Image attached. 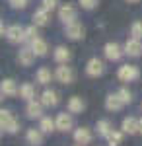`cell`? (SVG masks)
<instances>
[{
    "mask_svg": "<svg viewBox=\"0 0 142 146\" xmlns=\"http://www.w3.org/2000/svg\"><path fill=\"white\" fill-rule=\"evenodd\" d=\"M0 127H2V131H4V133L14 135V133H18L20 123H18V119L14 117V113H12V111L2 109V111H0Z\"/></svg>",
    "mask_w": 142,
    "mask_h": 146,
    "instance_id": "6da1fadb",
    "label": "cell"
},
{
    "mask_svg": "<svg viewBox=\"0 0 142 146\" xmlns=\"http://www.w3.org/2000/svg\"><path fill=\"white\" fill-rule=\"evenodd\" d=\"M64 35L68 39H72V41H80L86 35V27L78 20H74V22H70V23H64Z\"/></svg>",
    "mask_w": 142,
    "mask_h": 146,
    "instance_id": "7a4b0ae2",
    "label": "cell"
},
{
    "mask_svg": "<svg viewBox=\"0 0 142 146\" xmlns=\"http://www.w3.org/2000/svg\"><path fill=\"white\" fill-rule=\"evenodd\" d=\"M117 76H119L121 82H134V80L140 78V70L134 64H123L117 70Z\"/></svg>",
    "mask_w": 142,
    "mask_h": 146,
    "instance_id": "3957f363",
    "label": "cell"
},
{
    "mask_svg": "<svg viewBox=\"0 0 142 146\" xmlns=\"http://www.w3.org/2000/svg\"><path fill=\"white\" fill-rule=\"evenodd\" d=\"M55 78L58 80L60 84L68 86V84H72V82H74L76 74H74V70H72L70 66H66V64H60V66H56V70H55Z\"/></svg>",
    "mask_w": 142,
    "mask_h": 146,
    "instance_id": "277c9868",
    "label": "cell"
},
{
    "mask_svg": "<svg viewBox=\"0 0 142 146\" xmlns=\"http://www.w3.org/2000/svg\"><path fill=\"white\" fill-rule=\"evenodd\" d=\"M105 72V66H103V60L99 58H90L86 64V74L90 78H99L101 74Z\"/></svg>",
    "mask_w": 142,
    "mask_h": 146,
    "instance_id": "5b68a950",
    "label": "cell"
},
{
    "mask_svg": "<svg viewBox=\"0 0 142 146\" xmlns=\"http://www.w3.org/2000/svg\"><path fill=\"white\" fill-rule=\"evenodd\" d=\"M76 16H78V10L72 4H62V6L58 8V20H60V22L70 23V22L76 20Z\"/></svg>",
    "mask_w": 142,
    "mask_h": 146,
    "instance_id": "8992f818",
    "label": "cell"
},
{
    "mask_svg": "<svg viewBox=\"0 0 142 146\" xmlns=\"http://www.w3.org/2000/svg\"><path fill=\"white\" fill-rule=\"evenodd\" d=\"M103 55H105V58L107 60H121V56L125 55V51L121 49L119 43H107V45L103 47Z\"/></svg>",
    "mask_w": 142,
    "mask_h": 146,
    "instance_id": "52a82bcc",
    "label": "cell"
},
{
    "mask_svg": "<svg viewBox=\"0 0 142 146\" xmlns=\"http://www.w3.org/2000/svg\"><path fill=\"white\" fill-rule=\"evenodd\" d=\"M23 37H25V27H22V25H10L6 29V39L10 43H22Z\"/></svg>",
    "mask_w": 142,
    "mask_h": 146,
    "instance_id": "ba28073f",
    "label": "cell"
},
{
    "mask_svg": "<svg viewBox=\"0 0 142 146\" xmlns=\"http://www.w3.org/2000/svg\"><path fill=\"white\" fill-rule=\"evenodd\" d=\"M43 103L41 101H35V100H31V101H27V105H25V115L29 117V119H41L43 117Z\"/></svg>",
    "mask_w": 142,
    "mask_h": 146,
    "instance_id": "9c48e42d",
    "label": "cell"
},
{
    "mask_svg": "<svg viewBox=\"0 0 142 146\" xmlns=\"http://www.w3.org/2000/svg\"><path fill=\"white\" fill-rule=\"evenodd\" d=\"M121 129H123L125 135H136V133H140V119H136V117H127V119H123Z\"/></svg>",
    "mask_w": 142,
    "mask_h": 146,
    "instance_id": "30bf717a",
    "label": "cell"
},
{
    "mask_svg": "<svg viewBox=\"0 0 142 146\" xmlns=\"http://www.w3.org/2000/svg\"><path fill=\"white\" fill-rule=\"evenodd\" d=\"M56 131H62V133H68L72 127H74V121L70 117V111L68 113H58L56 115Z\"/></svg>",
    "mask_w": 142,
    "mask_h": 146,
    "instance_id": "8fae6325",
    "label": "cell"
},
{
    "mask_svg": "<svg viewBox=\"0 0 142 146\" xmlns=\"http://www.w3.org/2000/svg\"><path fill=\"white\" fill-rule=\"evenodd\" d=\"M125 55L132 56V58H136V56L142 55V43L140 39H136V37H132L127 41V45H125Z\"/></svg>",
    "mask_w": 142,
    "mask_h": 146,
    "instance_id": "7c38bea8",
    "label": "cell"
},
{
    "mask_svg": "<svg viewBox=\"0 0 142 146\" xmlns=\"http://www.w3.org/2000/svg\"><path fill=\"white\" fill-rule=\"evenodd\" d=\"M92 138H94V135H92V131H90L88 127H80V129L74 131V140H76V144H80V146L90 144Z\"/></svg>",
    "mask_w": 142,
    "mask_h": 146,
    "instance_id": "4fadbf2b",
    "label": "cell"
},
{
    "mask_svg": "<svg viewBox=\"0 0 142 146\" xmlns=\"http://www.w3.org/2000/svg\"><path fill=\"white\" fill-rule=\"evenodd\" d=\"M0 92H2V96H6V98H14V96L20 94V88L16 86V82L12 78H6V80H2V84H0Z\"/></svg>",
    "mask_w": 142,
    "mask_h": 146,
    "instance_id": "5bb4252c",
    "label": "cell"
},
{
    "mask_svg": "<svg viewBox=\"0 0 142 146\" xmlns=\"http://www.w3.org/2000/svg\"><path fill=\"white\" fill-rule=\"evenodd\" d=\"M35 51H33L31 47H23L22 51H20V55H18V62L22 64V66H31L33 60H35Z\"/></svg>",
    "mask_w": 142,
    "mask_h": 146,
    "instance_id": "9a60e30c",
    "label": "cell"
},
{
    "mask_svg": "<svg viewBox=\"0 0 142 146\" xmlns=\"http://www.w3.org/2000/svg\"><path fill=\"white\" fill-rule=\"evenodd\" d=\"M123 100L119 98V94H109L107 98H105V109L107 111H121L123 109Z\"/></svg>",
    "mask_w": 142,
    "mask_h": 146,
    "instance_id": "2e32d148",
    "label": "cell"
},
{
    "mask_svg": "<svg viewBox=\"0 0 142 146\" xmlns=\"http://www.w3.org/2000/svg\"><path fill=\"white\" fill-rule=\"evenodd\" d=\"M41 103L45 107H56L58 105V94L55 90H45L41 94Z\"/></svg>",
    "mask_w": 142,
    "mask_h": 146,
    "instance_id": "e0dca14e",
    "label": "cell"
},
{
    "mask_svg": "<svg viewBox=\"0 0 142 146\" xmlns=\"http://www.w3.org/2000/svg\"><path fill=\"white\" fill-rule=\"evenodd\" d=\"M49 22H51V12L49 10L41 8V10H37L35 14H33V23H35V25L45 27V25H49Z\"/></svg>",
    "mask_w": 142,
    "mask_h": 146,
    "instance_id": "ac0fdd59",
    "label": "cell"
},
{
    "mask_svg": "<svg viewBox=\"0 0 142 146\" xmlns=\"http://www.w3.org/2000/svg\"><path fill=\"white\" fill-rule=\"evenodd\" d=\"M25 140L31 146H41L43 144V131L41 129H29L25 135Z\"/></svg>",
    "mask_w": 142,
    "mask_h": 146,
    "instance_id": "d6986e66",
    "label": "cell"
},
{
    "mask_svg": "<svg viewBox=\"0 0 142 146\" xmlns=\"http://www.w3.org/2000/svg\"><path fill=\"white\" fill-rule=\"evenodd\" d=\"M66 107H68V111H70V113H82L84 109H86V103H84L82 98L72 96V98L68 100V103H66Z\"/></svg>",
    "mask_w": 142,
    "mask_h": 146,
    "instance_id": "ffe728a7",
    "label": "cell"
},
{
    "mask_svg": "<svg viewBox=\"0 0 142 146\" xmlns=\"http://www.w3.org/2000/svg\"><path fill=\"white\" fill-rule=\"evenodd\" d=\"M31 49L35 51V55H37V56H45V55H47V51H49V45H47L45 39L37 37V39H33V41H31Z\"/></svg>",
    "mask_w": 142,
    "mask_h": 146,
    "instance_id": "44dd1931",
    "label": "cell"
},
{
    "mask_svg": "<svg viewBox=\"0 0 142 146\" xmlns=\"http://www.w3.org/2000/svg\"><path fill=\"white\" fill-rule=\"evenodd\" d=\"M53 56H55V60L58 62V64H66L68 60H70V51L66 49V47H56L55 53H53Z\"/></svg>",
    "mask_w": 142,
    "mask_h": 146,
    "instance_id": "7402d4cb",
    "label": "cell"
},
{
    "mask_svg": "<svg viewBox=\"0 0 142 146\" xmlns=\"http://www.w3.org/2000/svg\"><path fill=\"white\" fill-rule=\"evenodd\" d=\"M20 98H22V100H25V101L35 100V88H33V84L25 82V84H22V86H20Z\"/></svg>",
    "mask_w": 142,
    "mask_h": 146,
    "instance_id": "603a6c76",
    "label": "cell"
},
{
    "mask_svg": "<svg viewBox=\"0 0 142 146\" xmlns=\"http://www.w3.org/2000/svg\"><path fill=\"white\" fill-rule=\"evenodd\" d=\"M35 76H37V82H39V84H43V86H47V84L53 80V74H51V70H49L47 66H41L39 70H37V74H35Z\"/></svg>",
    "mask_w": 142,
    "mask_h": 146,
    "instance_id": "cb8c5ba5",
    "label": "cell"
},
{
    "mask_svg": "<svg viewBox=\"0 0 142 146\" xmlns=\"http://www.w3.org/2000/svg\"><path fill=\"white\" fill-rule=\"evenodd\" d=\"M39 129L43 131V133H53L56 131V121H53L51 117H41V121H39Z\"/></svg>",
    "mask_w": 142,
    "mask_h": 146,
    "instance_id": "d4e9b609",
    "label": "cell"
},
{
    "mask_svg": "<svg viewBox=\"0 0 142 146\" xmlns=\"http://www.w3.org/2000/svg\"><path fill=\"white\" fill-rule=\"evenodd\" d=\"M98 135L103 136V138H107V136L111 135V131H113V127H111V123L107 121V119H101V121H98Z\"/></svg>",
    "mask_w": 142,
    "mask_h": 146,
    "instance_id": "484cf974",
    "label": "cell"
},
{
    "mask_svg": "<svg viewBox=\"0 0 142 146\" xmlns=\"http://www.w3.org/2000/svg\"><path fill=\"white\" fill-rule=\"evenodd\" d=\"M121 140H123V133H117V131H111V135L107 136V144L109 146H119Z\"/></svg>",
    "mask_w": 142,
    "mask_h": 146,
    "instance_id": "4316f807",
    "label": "cell"
},
{
    "mask_svg": "<svg viewBox=\"0 0 142 146\" xmlns=\"http://www.w3.org/2000/svg\"><path fill=\"white\" fill-rule=\"evenodd\" d=\"M37 27H39V25H35V23L29 25V27H25V37H23V41H29V43H31L33 39H37Z\"/></svg>",
    "mask_w": 142,
    "mask_h": 146,
    "instance_id": "83f0119b",
    "label": "cell"
},
{
    "mask_svg": "<svg viewBox=\"0 0 142 146\" xmlns=\"http://www.w3.org/2000/svg\"><path fill=\"white\" fill-rule=\"evenodd\" d=\"M131 35H132V37H136V39H142V22H132Z\"/></svg>",
    "mask_w": 142,
    "mask_h": 146,
    "instance_id": "f1b7e54d",
    "label": "cell"
},
{
    "mask_svg": "<svg viewBox=\"0 0 142 146\" xmlns=\"http://www.w3.org/2000/svg\"><path fill=\"white\" fill-rule=\"evenodd\" d=\"M117 94H119V98L123 100V103H125V105H127V103H131V101H132V94H131L129 90H127V88H121V90L117 92Z\"/></svg>",
    "mask_w": 142,
    "mask_h": 146,
    "instance_id": "f546056e",
    "label": "cell"
},
{
    "mask_svg": "<svg viewBox=\"0 0 142 146\" xmlns=\"http://www.w3.org/2000/svg\"><path fill=\"white\" fill-rule=\"evenodd\" d=\"M78 2H80V6H82L84 10H94V8L98 6L99 0H78Z\"/></svg>",
    "mask_w": 142,
    "mask_h": 146,
    "instance_id": "4dcf8cb0",
    "label": "cell"
},
{
    "mask_svg": "<svg viewBox=\"0 0 142 146\" xmlns=\"http://www.w3.org/2000/svg\"><path fill=\"white\" fill-rule=\"evenodd\" d=\"M41 4H43V8H45V10L53 12V10L56 8V4H58V0H41Z\"/></svg>",
    "mask_w": 142,
    "mask_h": 146,
    "instance_id": "1f68e13d",
    "label": "cell"
},
{
    "mask_svg": "<svg viewBox=\"0 0 142 146\" xmlns=\"http://www.w3.org/2000/svg\"><path fill=\"white\" fill-rule=\"evenodd\" d=\"M10 6L16 10H23L27 6V0H10Z\"/></svg>",
    "mask_w": 142,
    "mask_h": 146,
    "instance_id": "d6a6232c",
    "label": "cell"
},
{
    "mask_svg": "<svg viewBox=\"0 0 142 146\" xmlns=\"http://www.w3.org/2000/svg\"><path fill=\"white\" fill-rule=\"evenodd\" d=\"M127 2H131V4H136V2H140V0H127Z\"/></svg>",
    "mask_w": 142,
    "mask_h": 146,
    "instance_id": "836d02e7",
    "label": "cell"
},
{
    "mask_svg": "<svg viewBox=\"0 0 142 146\" xmlns=\"http://www.w3.org/2000/svg\"><path fill=\"white\" fill-rule=\"evenodd\" d=\"M140 133H142V119H140Z\"/></svg>",
    "mask_w": 142,
    "mask_h": 146,
    "instance_id": "e575fe53",
    "label": "cell"
},
{
    "mask_svg": "<svg viewBox=\"0 0 142 146\" xmlns=\"http://www.w3.org/2000/svg\"><path fill=\"white\" fill-rule=\"evenodd\" d=\"M78 146H80V144H78Z\"/></svg>",
    "mask_w": 142,
    "mask_h": 146,
    "instance_id": "d590c367",
    "label": "cell"
}]
</instances>
